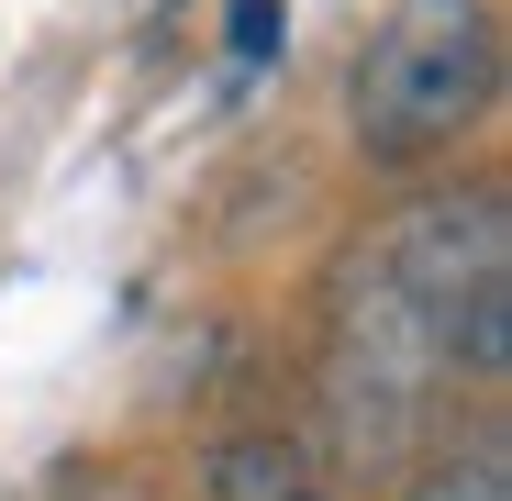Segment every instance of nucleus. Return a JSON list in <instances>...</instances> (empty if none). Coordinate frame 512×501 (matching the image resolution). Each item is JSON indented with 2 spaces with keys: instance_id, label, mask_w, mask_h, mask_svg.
I'll return each instance as SVG.
<instances>
[{
  "instance_id": "f257e3e1",
  "label": "nucleus",
  "mask_w": 512,
  "mask_h": 501,
  "mask_svg": "<svg viewBox=\"0 0 512 501\" xmlns=\"http://www.w3.org/2000/svg\"><path fill=\"white\" fill-rule=\"evenodd\" d=\"M490 90H501L490 0H390V23L357 56L346 134L368 167H435L446 145H468L490 123Z\"/></svg>"
},
{
  "instance_id": "f03ea898",
  "label": "nucleus",
  "mask_w": 512,
  "mask_h": 501,
  "mask_svg": "<svg viewBox=\"0 0 512 501\" xmlns=\"http://www.w3.org/2000/svg\"><path fill=\"white\" fill-rule=\"evenodd\" d=\"M401 501H512V457H501V435L479 424L468 446H435V457L401 479Z\"/></svg>"
},
{
  "instance_id": "7ed1b4c3",
  "label": "nucleus",
  "mask_w": 512,
  "mask_h": 501,
  "mask_svg": "<svg viewBox=\"0 0 512 501\" xmlns=\"http://www.w3.org/2000/svg\"><path fill=\"white\" fill-rule=\"evenodd\" d=\"M212 490H223V501H290V457H268V446H223V457H212Z\"/></svg>"
},
{
  "instance_id": "20e7f679",
  "label": "nucleus",
  "mask_w": 512,
  "mask_h": 501,
  "mask_svg": "<svg viewBox=\"0 0 512 501\" xmlns=\"http://www.w3.org/2000/svg\"><path fill=\"white\" fill-rule=\"evenodd\" d=\"M223 23H234V67H268V56H279V34H290L279 0H234Z\"/></svg>"
},
{
  "instance_id": "39448f33",
  "label": "nucleus",
  "mask_w": 512,
  "mask_h": 501,
  "mask_svg": "<svg viewBox=\"0 0 512 501\" xmlns=\"http://www.w3.org/2000/svg\"><path fill=\"white\" fill-rule=\"evenodd\" d=\"M290 501H301V490H290Z\"/></svg>"
}]
</instances>
